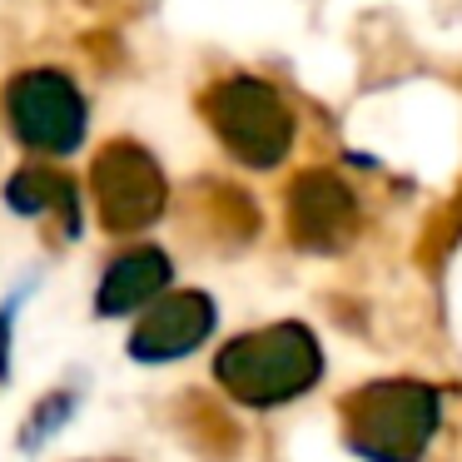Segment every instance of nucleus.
<instances>
[{
	"mask_svg": "<svg viewBox=\"0 0 462 462\" xmlns=\"http://www.w3.org/2000/svg\"><path fill=\"white\" fill-rule=\"evenodd\" d=\"M90 189H95V204H100V219L110 234L150 229V224H160L164 204H170V184H164L160 160L134 140H115L95 154Z\"/></svg>",
	"mask_w": 462,
	"mask_h": 462,
	"instance_id": "obj_5",
	"label": "nucleus"
},
{
	"mask_svg": "<svg viewBox=\"0 0 462 462\" xmlns=\"http://www.w3.org/2000/svg\"><path fill=\"white\" fill-rule=\"evenodd\" d=\"M214 140L244 170H279L299 144V115L263 75H224L199 95Z\"/></svg>",
	"mask_w": 462,
	"mask_h": 462,
	"instance_id": "obj_3",
	"label": "nucleus"
},
{
	"mask_svg": "<svg viewBox=\"0 0 462 462\" xmlns=\"http://www.w3.org/2000/svg\"><path fill=\"white\" fill-rule=\"evenodd\" d=\"M363 229L353 184L333 170H303L289 184V239L309 254H343Z\"/></svg>",
	"mask_w": 462,
	"mask_h": 462,
	"instance_id": "obj_6",
	"label": "nucleus"
},
{
	"mask_svg": "<svg viewBox=\"0 0 462 462\" xmlns=\"http://www.w3.org/2000/svg\"><path fill=\"white\" fill-rule=\"evenodd\" d=\"M174 283V263L164 249L144 244L130 249L105 269L100 289H95V313L100 319H125V313H144L150 303H160Z\"/></svg>",
	"mask_w": 462,
	"mask_h": 462,
	"instance_id": "obj_8",
	"label": "nucleus"
},
{
	"mask_svg": "<svg viewBox=\"0 0 462 462\" xmlns=\"http://www.w3.org/2000/svg\"><path fill=\"white\" fill-rule=\"evenodd\" d=\"M5 125L31 154L65 160L85 144L90 105H85L75 75L65 70H21L5 85Z\"/></svg>",
	"mask_w": 462,
	"mask_h": 462,
	"instance_id": "obj_4",
	"label": "nucleus"
},
{
	"mask_svg": "<svg viewBox=\"0 0 462 462\" xmlns=\"http://www.w3.org/2000/svg\"><path fill=\"white\" fill-rule=\"evenodd\" d=\"M25 293L31 289H15L11 299L0 303V383L11 378V333H15V313L25 309Z\"/></svg>",
	"mask_w": 462,
	"mask_h": 462,
	"instance_id": "obj_11",
	"label": "nucleus"
},
{
	"mask_svg": "<svg viewBox=\"0 0 462 462\" xmlns=\"http://www.w3.org/2000/svg\"><path fill=\"white\" fill-rule=\"evenodd\" d=\"M75 408H80V393L75 388H51L41 402L31 408V418H25L21 428V452H41L51 438H60L65 428H70Z\"/></svg>",
	"mask_w": 462,
	"mask_h": 462,
	"instance_id": "obj_10",
	"label": "nucleus"
},
{
	"mask_svg": "<svg viewBox=\"0 0 462 462\" xmlns=\"http://www.w3.org/2000/svg\"><path fill=\"white\" fill-rule=\"evenodd\" d=\"M5 204L25 219H60V234L75 239L85 229V214H80V184L70 174L51 170V164H25V170L11 174L5 184Z\"/></svg>",
	"mask_w": 462,
	"mask_h": 462,
	"instance_id": "obj_9",
	"label": "nucleus"
},
{
	"mask_svg": "<svg viewBox=\"0 0 462 462\" xmlns=\"http://www.w3.org/2000/svg\"><path fill=\"white\" fill-rule=\"evenodd\" d=\"M442 428V393L422 378H378L348 393L343 442L363 462H422Z\"/></svg>",
	"mask_w": 462,
	"mask_h": 462,
	"instance_id": "obj_1",
	"label": "nucleus"
},
{
	"mask_svg": "<svg viewBox=\"0 0 462 462\" xmlns=\"http://www.w3.org/2000/svg\"><path fill=\"white\" fill-rule=\"evenodd\" d=\"M214 328H219V309H214L209 293H199V289L164 293V299L150 303V309H144V319L134 323L130 358H140V363L189 358L194 348H204V343H209Z\"/></svg>",
	"mask_w": 462,
	"mask_h": 462,
	"instance_id": "obj_7",
	"label": "nucleus"
},
{
	"mask_svg": "<svg viewBox=\"0 0 462 462\" xmlns=\"http://www.w3.org/2000/svg\"><path fill=\"white\" fill-rule=\"evenodd\" d=\"M214 378L244 402V408H283L319 388L323 343L309 323H269V328L239 333L219 348Z\"/></svg>",
	"mask_w": 462,
	"mask_h": 462,
	"instance_id": "obj_2",
	"label": "nucleus"
}]
</instances>
